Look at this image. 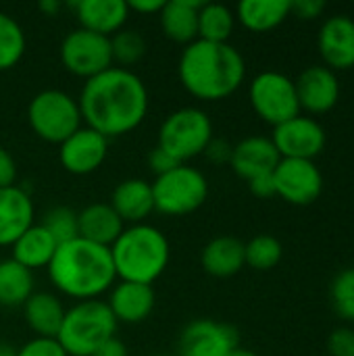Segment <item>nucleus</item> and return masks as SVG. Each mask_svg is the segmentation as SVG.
Here are the masks:
<instances>
[{"mask_svg": "<svg viewBox=\"0 0 354 356\" xmlns=\"http://www.w3.org/2000/svg\"><path fill=\"white\" fill-rule=\"evenodd\" d=\"M280 161H282V156H280L277 148L273 146L271 138L250 136L234 146L230 167L234 169L236 175L250 181L255 177L273 173Z\"/></svg>", "mask_w": 354, "mask_h": 356, "instance_id": "f3484780", "label": "nucleus"}, {"mask_svg": "<svg viewBox=\"0 0 354 356\" xmlns=\"http://www.w3.org/2000/svg\"><path fill=\"white\" fill-rule=\"evenodd\" d=\"M207 196L209 181L204 173L188 167L186 163L159 175L152 181L154 211L169 217H182L198 211L207 202Z\"/></svg>", "mask_w": 354, "mask_h": 356, "instance_id": "6e6552de", "label": "nucleus"}, {"mask_svg": "<svg viewBox=\"0 0 354 356\" xmlns=\"http://www.w3.org/2000/svg\"><path fill=\"white\" fill-rule=\"evenodd\" d=\"M294 86L300 108L313 115L330 113L340 100V81L336 73L325 65H313L305 69Z\"/></svg>", "mask_w": 354, "mask_h": 356, "instance_id": "2eb2a0df", "label": "nucleus"}, {"mask_svg": "<svg viewBox=\"0 0 354 356\" xmlns=\"http://www.w3.org/2000/svg\"><path fill=\"white\" fill-rule=\"evenodd\" d=\"M61 63L69 73L88 81L113 67L111 38L77 27L61 44Z\"/></svg>", "mask_w": 354, "mask_h": 356, "instance_id": "9d476101", "label": "nucleus"}, {"mask_svg": "<svg viewBox=\"0 0 354 356\" xmlns=\"http://www.w3.org/2000/svg\"><path fill=\"white\" fill-rule=\"evenodd\" d=\"M38 8H40L44 15L52 17V15H56V13L63 8V2H61V0H40Z\"/></svg>", "mask_w": 354, "mask_h": 356, "instance_id": "c03bdc74", "label": "nucleus"}, {"mask_svg": "<svg viewBox=\"0 0 354 356\" xmlns=\"http://www.w3.org/2000/svg\"><path fill=\"white\" fill-rule=\"evenodd\" d=\"M275 196L290 204H313L323 192V175L313 161L282 159L273 171Z\"/></svg>", "mask_w": 354, "mask_h": 356, "instance_id": "9b49d317", "label": "nucleus"}, {"mask_svg": "<svg viewBox=\"0 0 354 356\" xmlns=\"http://www.w3.org/2000/svg\"><path fill=\"white\" fill-rule=\"evenodd\" d=\"M33 271L19 265L15 259L0 261V307H23L33 294Z\"/></svg>", "mask_w": 354, "mask_h": 356, "instance_id": "cd10ccee", "label": "nucleus"}, {"mask_svg": "<svg viewBox=\"0 0 354 356\" xmlns=\"http://www.w3.org/2000/svg\"><path fill=\"white\" fill-rule=\"evenodd\" d=\"M284 248L282 242L273 236H257L248 244H244V259L246 265L257 271H269L282 261Z\"/></svg>", "mask_w": 354, "mask_h": 356, "instance_id": "7c9ffc66", "label": "nucleus"}, {"mask_svg": "<svg viewBox=\"0 0 354 356\" xmlns=\"http://www.w3.org/2000/svg\"><path fill=\"white\" fill-rule=\"evenodd\" d=\"M0 356H15V348H10V346H2V344H0Z\"/></svg>", "mask_w": 354, "mask_h": 356, "instance_id": "49530a36", "label": "nucleus"}, {"mask_svg": "<svg viewBox=\"0 0 354 356\" xmlns=\"http://www.w3.org/2000/svg\"><path fill=\"white\" fill-rule=\"evenodd\" d=\"M271 142L277 148L282 159L313 161L315 156L323 152L328 136H325V129L315 119L298 115L273 127Z\"/></svg>", "mask_w": 354, "mask_h": 356, "instance_id": "f8f14e48", "label": "nucleus"}, {"mask_svg": "<svg viewBox=\"0 0 354 356\" xmlns=\"http://www.w3.org/2000/svg\"><path fill=\"white\" fill-rule=\"evenodd\" d=\"M232 150H234V146L227 142V140H223V138H215L213 136V140L209 142V146L204 148V156L211 161V163H215V165H230V161H232Z\"/></svg>", "mask_w": 354, "mask_h": 356, "instance_id": "e433bc0d", "label": "nucleus"}, {"mask_svg": "<svg viewBox=\"0 0 354 356\" xmlns=\"http://www.w3.org/2000/svg\"><path fill=\"white\" fill-rule=\"evenodd\" d=\"M290 15V0H244L236 8V19L250 31L263 33L282 25Z\"/></svg>", "mask_w": 354, "mask_h": 356, "instance_id": "bb28decb", "label": "nucleus"}, {"mask_svg": "<svg viewBox=\"0 0 354 356\" xmlns=\"http://www.w3.org/2000/svg\"><path fill=\"white\" fill-rule=\"evenodd\" d=\"M48 269L52 286L73 300H98L117 284L111 248L75 238L56 248Z\"/></svg>", "mask_w": 354, "mask_h": 356, "instance_id": "7ed1b4c3", "label": "nucleus"}, {"mask_svg": "<svg viewBox=\"0 0 354 356\" xmlns=\"http://www.w3.org/2000/svg\"><path fill=\"white\" fill-rule=\"evenodd\" d=\"M213 140V121L211 117L196 106H184L171 113L159 129V148H163L177 163H186L198 154H204V148Z\"/></svg>", "mask_w": 354, "mask_h": 356, "instance_id": "0eeeda50", "label": "nucleus"}, {"mask_svg": "<svg viewBox=\"0 0 354 356\" xmlns=\"http://www.w3.org/2000/svg\"><path fill=\"white\" fill-rule=\"evenodd\" d=\"M238 346V330L213 319L192 321L179 336V356H230Z\"/></svg>", "mask_w": 354, "mask_h": 356, "instance_id": "ddd939ff", "label": "nucleus"}, {"mask_svg": "<svg viewBox=\"0 0 354 356\" xmlns=\"http://www.w3.org/2000/svg\"><path fill=\"white\" fill-rule=\"evenodd\" d=\"M108 154V140L98 131L81 125L73 136L58 144L61 167L73 175H90L102 167Z\"/></svg>", "mask_w": 354, "mask_h": 356, "instance_id": "4468645a", "label": "nucleus"}, {"mask_svg": "<svg viewBox=\"0 0 354 356\" xmlns=\"http://www.w3.org/2000/svg\"><path fill=\"white\" fill-rule=\"evenodd\" d=\"M92 356H127V346L115 336V338L106 340Z\"/></svg>", "mask_w": 354, "mask_h": 356, "instance_id": "37998d69", "label": "nucleus"}, {"mask_svg": "<svg viewBox=\"0 0 354 356\" xmlns=\"http://www.w3.org/2000/svg\"><path fill=\"white\" fill-rule=\"evenodd\" d=\"M61 246L65 242H71L79 238V227H77V213L69 207H54L44 215V221L40 223Z\"/></svg>", "mask_w": 354, "mask_h": 356, "instance_id": "473e14b6", "label": "nucleus"}, {"mask_svg": "<svg viewBox=\"0 0 354 356\" xmlns=\"http://www.w3.org/2000/svg\"><path fill=\"white\" fill-rule=\"evenodd\" d=\"M236 27V15L232 8L219 2H204L198 10V40L227 44Z\"/></svg>", "mask_w": 354, "mask_h": 356, "instance_id": "c85d7f7f", "label": "nucleus"}, {"mask_svg": "<svg viewBox=\"0 0 354 356\" xmlns=\"http://www.w3.org/2000/svg\"><path fill=\"white\" fill-rule=\"evenodd\" d=\"M111 54L113 63L127 69L129 65H136L146 54V40L136 29H121L111 38Z\"/></svg>", "mask_w": 354, "mask_h": 356, "instance_id": "2f4dec72", "label": "nucleus"}, {"mask_svg": "<svg viewBox=\"0 0 354 356\" xmlns=\"http://www.w3.org/2000/svg\"><path fill=\"white\" fill-rule=\"evenodd\" d=\"M13 257L19 265H23L29 271L48 267L58 244L54 242V238L38 223H33L13 246Z\"/></svg>", "mask_w": 354, "mask_h": 356, "instance_id": "a878e982", "label": "nucleus"}, {"mask_svg": "<svg viewBox=\"0 0 354 356\" xmlns=\"http://www.w3.org/2000/svg\"><path fill=\"white\" fill-rule=\"evenodd\" d=\"M248 188L250 192L257 196V198H271L275 196V184H273V173L269 175H261V177H255L248 181Z\"/></svg>", "mask_w": 354, "mask_h": 356, "instance_id": "a19ab883", "label": "nucleus"}, {"mask_svg": "<svg viewBox=\"0 0 354 356\" xmlns=\"http://www.w3.org/2000/svg\"><path fill=\"white\" fill-rule=\"evenodd\" d=\"M177 165H182V163H177L173 156H169L163 148H159V146H154L152 150H150V154H148V167L156 173V177L159 175H163V173H167V171H171V169H175Z\"/></svg>", "mask_w": 354, "mask_h": 356, "instance_id": "58836bf2", "label": "nucleus"}, {"mask_svg": "<svg viewBox=\"0 0 354 356\" xmlns=\"http://www.w3.org/2000/svg\"><path fill=\"white\" fill-rule=\"evenodd\" d=\"M23 317L35 338H56L65 319V307L50 292H33L23 305Z\"/></svg>", "mask_w": 354, "mask_h": 356, "instance_id": "b1692460", "label": "nucleus"}, {"mask_svg": "<svg viewBox=\"0 0 354 356\" xmlns=\"http://www.w3.org/2000/svg\"><path fill=\"white\" fill-rule=\"evenodd\" d=\"M119 282L152 286L169 267L171 246L167 236L148 223L129 225L111 246Z\"/></svg>", "mask_w": 354, "mask_h": 356, "instance_id": "20e7f679", "label": "nucleus"}, {"mask_svg": "<svg viewBox=\"0 0 354 356\" xmlns=\"http://www.w3.org/2000/svg\"><path fill=\"white\" fill-rule=\"evenodd\" d=\"M69 6L75 10L81 29L104 38H113L121 31L129 17V6L125 0H77Z\"/></svg>", "mask_w": 354, "mask_h": 356, "instance_id": "a211bd4d", "label": "nucleus"}, {"mask_svg": "<svg viewBox=\"0 0 354 356\" xmlns=\"http://www.w3.org/2000/svg\"><path fill=\"white\" fill-rule=\"evenodd\" d=\"M108 204L115 209V213L121 217L123 223H129V225L144 223L154 211L152 184L146 179H138V177L125 179L117 184V188L111 194Z\"/></svg>", "mask_w": 354, "mask_h": 356, "instance_id": "412c9836", "label": "nucleus"}, {"mask_svg": "<svg viewBox=\"0 0 354 356\" xmlns=\"http://www.w3.org/2000/svg\"><path fill=\"white\" fill-rule=\"evenodd\" d=\"M319 54L328 69L348 71L354 67V19L346 15L330 17L317 38Z\"/></svg>", "mask_w": 354, "mask_h": 356, "instance_id": "dca6fc26", "label": "nucleus"}, {"mask_svg": "<svg viewBox=\"0 0 354 356\" xmlns=\"http://www.w3.org/2000/svg\"><path fill=\"white\" fill-rule=\"evenodd\" d=\"M33 225V200L19 188L0 190V246H13Z\"/></svg>", "mask_w": 354, "mask_h": 356, "instance_id": "6ab92c4d", "label": "nucleus"}, {"mask_svg": "<svg viewBox=\"0 0 354 356\" xmlns=\"http://www.w3.org/2000/svg\"><path fill=\"white\" fill-rule=\"evenodd\" d=\"M17 163L6 148L0 146V190L17 186Z\"/></svg>", "mask_w": 354, "mask_h": 356, "instance_id": "ea45409f", "label": "nucleus"}, {"mask_svg": "<svg viewBox=\"0 0 354 356\" xmlns=\"http://www.w3.org/2000/svg\"><path fill=\"white\" fill-rule=\"evenodd\" d=\"M230 356H259V355H257V353H252V350H246V348H240V346H238V348H236V350H234Z\"/></svg>", "mask_w": 354, "mask_h": 356, "instance_id": "a18cd8bd", "label": "nucleus"}, {"mask_svg": "<svg viewBox=\"0 0 354 356\" xmlns=\"http://www.w3.org/2000/svg\"><path fill=\"white\" fill-rule=\"evenodd\" d=\"M255 113L269 125L277 127L300 115L294 81L277 71L259 73L248 90Z\"/></svg>", "mask_w": 354, "mask_h": 356, "instance_id": "1a4fd4ad", "label": "nucleus"}, {"mask_svg": "<svg viewBox=\"0 0 354 356\" xmlns=\"http://www.w3.org/2000/svg\"><path fill=\"white\" fill-rule=\"evenodd\" d=\"M27 123L44 142L63 144L81 127L83 119L77 98L63 90H42L27 104Z\"/></svg>", "mask_w": 354, "mask_h": 356, "instance_id": "423d86ee", "label": "nucleus"}, {"mask_svg": "<svg viewBox=\"0 0 354 356\" xmlns=\"http://www.w3.org/2000/svg\"><path fill=\"white\" fill-rule=\"evenodd\" d=\"M177 75L188 94L198 100H223L246 77V63L232 44L194 40L177 63Z\"/></svg>", "mask_w": 354, "mask_h": 356, "instance_id": "f03ea898", "label": "nucleus"}, {"mask_svg": "<svg viewBox=\"0 0 354 356\" xmlns=\"http://www.w3.org/2000/svg\"><path fill=\"white\" fill-rule=\"evenodd\" d=\"M330 296L336 313L346 321H354V267L340 271L334 277Z\"/></svg>", "mask_w": 354, "mask_h": 356, "instance_id": "72a5a7b5", "label": "nucleus"}, {"mask_svg": "<svg viewBox=\"0 0 354 356\" xmlns=\"http://www.w3.org/2000/svg\"><path fill=\"white\" fill-rule=\"evenodd\" d=\"M25 33L17 19L0 13V71L13 69L25 54Z\"/></svg>", "mask_w": 354, "mask_h": 356, "instance_id": "c756f323", "label": "nucleus"}, {"mask_svg": "<svg viewBox=\"0 0 354 356\" xmlns=\"http://www.w3.org/2000/svg\"><path fill=\"white\" fill-rule=\"evenodd\" d=\"M204 2L198 0H169L159 13L163 33L177 44H192L198 40V10Z\"/></svg>", "mask_w": 354, "mask_h": 356, "instance_id": "5701e85b", "label": "nucleus"}, {"mask_svg": "<svg viewBox=\"0 0 354 356\" xmlns=\"http://www.w3.org/2000/svg\"><path fill=\"white\" fill-rule=\"evenodd\" d=\"M108 309L117 323H142L150 317L154 309V290L152 286L117 282L108 290Z\"/></svg>", "mask_w": 354, "mask_h": 356, "instance_id": "aec40b11", "label": "nucleus"}, {"mask_svg": "<svg viewBox=\"0 0 354 356\" xmlns=\"http://www.w3.org/2000/svg\"><path fill=\"white\" fill-rule=\"evenodd\" d=\"M15 356H67V353L56 338H31L15 350Z\"/></svg>", "mask_w": 354, "mask_h": 356, "instance_id": "f704fd0d", "label": "nucleus"}, {"mask_svg": "<svg viewBox=\"0 0 354 356\" xmlns=\"http://www.w3.org/2000/svg\"><path fill=\"white\" fill-rule=\"evenodd\" d=\"M117 319L102 300H83L65 311L58 330V344L67 356H92L117 334Z\"/></svg>", "mask_w": 354, "mask_h": 356, "instance_id": "39448f33", "label": "nucleus"}, {"mask_svg": "<svg viewBox=\"0 0 354 356\" xmlns=\"http://www.w3.org/2000/svg\"><path fill=\"white\" fill-rule=\"evenodd\" d=\"M159 356H167V355H159Z\"/></svg>", "mask_w": 354, "mask_h": 356, "instance_id": "de8ad7c7", "label": "nucleus"}, {"mask_svg": "<svg viewBox=\"0 0 354 356\" xmlns=\"http://www.w3.org/2000/svg\"><path fill=\"white\" fill-rule=\"evenodd\" d=\"M129 6V13H140V15H159L165 6L163 0H134V2H127Z\"/></svg>", "mask_w": 354, "mask_h": 356, "instance_id": "79ce46f5", "label": "nucleus"}, {"mask_svg": "<svg viewBox=\"0 0 354 356\" xmlns=\"http://www.w3.org/2000/svg\"><path fill=\"white\" fill-rule=\"evenodd\" d=\"M79 238L111 248L115 240L123 234L125 223L106 202H94L77 213Z\"/></svg>", "mask_w": 354, "mask_h": 356, "instance_id": "4be33fe9", "label": "nucleus"}, {"mask_svg": "<svg viewBox=\"0 0 354 356\" xmlns=\"http://www.w3.org/2000/svg\"><path fill=\"white\" fill-rule=\"evenodd\" d=\"M323 10H325L323 0H294V2H290V13H294L303 21L317 19V17H321Z\"/></svg>", "mask_w": 354, "mask_h": 356, "instance_id": "4c0bfd02", "label": "nucleus"}, {"mask_svg": "<svg viewBox=\"0 0 354 356\" xmlns=\"http://www.w3.org/2000/svg\"><path fill=\"white\" fill-rule=\"evenodd\" d=\"M86 127L106 140L125 136L142 125L148 115V90L140 75L111 67L88 79L77 98Z\"/></svg>", "mask_w": 354, "mask_h": 356, "instance_id": "f257e3e1", "label": "nucleus"}, {"mask_svg": "<svg viewBox=\"0 0 354 356\" xmlns=\"http://www.w3.org/2000/svg\"><path fill=\"white\" fill-rule=\"evenodd\" d=\"M202 269L213 277H232L246 265L244 244L232 236H219L211 240L200 254Z\"/></svg>", "mask_w": 354, "mask_h": 356, "instance_id": "393cba45", "label": "nucleus"}, {"mask_svg": "<svg viewBox=\"0 0 354 356\" xmlns=\"http://www.w3.org/2000/svg\"><path fill=\"white\" fill-rule=\"evenodd\" d=\"M328 353L332 356H354V330H334L328 338Z\"/></svg>", "mask_w": 354, "mask_h": 356, "instance_id": "c9c22d12", "label": "nucleus"}]
</instances>
